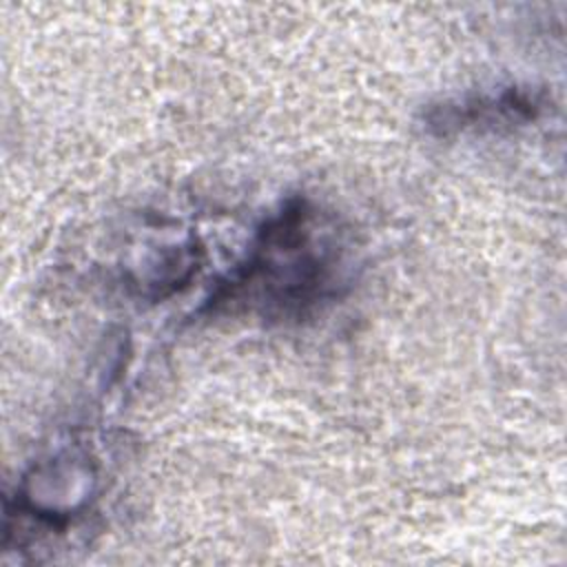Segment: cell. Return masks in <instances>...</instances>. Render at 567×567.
Instances as JSON below:
<instances>
[{
  "mask_svg": "<svg viewBox=\"0 0 567 567\" xmlns=\"http://www.w3.org/2000/svg\"><path fill=\"white\" fill-rule=\"evenodd\" d=\"M315 210L306 202L288 204L255 241L246 264L221 284L215 301L230 299L246 286H259L261 303L277 310H301L330 292L337 252L321 239L312 241Z\"/></svg>",
  "mask_w": 567,
  "mask_h": 567,
  "instance_id": "cell-1",
  "label": "cell"
},
{
  "mask_svg": "<svg viewBox=\"0 0 567 567\" xmlns=\"http://www.w3.org/2000/svg\"><path fill=\"white\" fill-rule=\"evenodd\" d=\"M545 109V95L529 89H505L498 95H472L443 102L425 113V124L436 135L465 128H501L532 122Z\"/></svg>",
  "mask_w": 567,
  "mask_h": 567,
  "instance_id": "cell-2",
  "label": "cell"
}]
</instances>
